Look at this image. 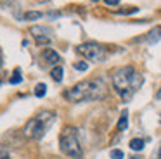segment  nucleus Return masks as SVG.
Segmentation results:
<instances>
[{
    "label": "nucleus",
    "instance_id": "nucleus-1",
    "mask_svg": "<svg viewBox=\"0 0 161 159\" xmlns=\"http://www.w3.org/2000/svg\"><path fill=\"white\" fill-rule=\"evenodd\" d=\"M144 78L132 66H123L113 73V86L123 100H128L142 86Z\"/></svg>",
    "mask_w": 161,
    "mask_h": 159
},
{
    "label": "nucleus",
    "instance_id": "nucleus-2",
    "mask_svg": "<svg viewBox=\"0 0 161 159\" xmlns=\"http://www.w3.org/2000/svg\"><path fill=\"white\" fill-rule=\"evenodd\" d=\"M106 93V85L102 80H83L75 86L64 92V99L73 104L85 102V100H97Z\"/></svg>",
    "mask_w": 161,
    "mask_h": 159
},
{
    "label": "nucleus",
    "instance_id": "nucleus-3",
    "mask_svg": "<svg viewBox=\"0 0 161 159\" xmlns=\"http://www.w3.org/2000/svg\"><path fill=\"white\" fill-rule=\"evenodd\" d=\"M56 119V114L50 112V111H42L40 114H36L35 118L28 121L23 128V133L26 135L31 140H40V138L45 135V131L50 128V124Z\"/></svg>",
    "mask_w": 161,
    "mask_h": 159
},
{
    "label": "nucleus",
    "instance_id": "nucleus-4",
    "mask_svg": "<svg viewBox=\"0 0 161 159\" xmlns=\"http://www.w3.org/2000/svg\"><path fill=\"white\" fill-rule=\"evenodd\" d=\"M59 149L68 157H80L81 156V147L75 128H64L63 130V133L59 137Z\"/></svg>",
    "mask_w": 161,
    "mask_h": 159
},
{
    "label": "nucleus",
    "instance_id": "nucleus-5",
    "mask_svg": "<svg viewBox=\"0 0 161 159\" xmlns=\"http://www.w3.org/2000/svg\"><path fill=\"white\" fill-rule=\"evenodd\" d=\"M78 52L83 54V57L90 62H104L108 57V52L102 45L95 43V41H87V43L78 45Z\"/></svg>",
    "mask_w": 161,
    "mask_h": 159
},
{
    "label": "nucleus",
    "instance_id": "nucleus-6",
    "mask_svg": "<svg viewBox=\"0 0 161 159\" xmlns=\"http://www.w3.org/2000/svg\"><path fill=\"white\" fill-rule=\"evenodd\" d=\"M30 33H31V36L35 38L36 43H40V45H47V43H50V41L54 40V31H52V28H49V26L35 24V26L30 28Z\"/></svg>",
    "mask_w": 161,
    "mask_h": 159
},
{
    "label": "nucleus",
    "instance_id": "nucleus-7",
    "mask_svg": "<svg viewBox=\"0 0 161 159\" xmlns=\"http://www.w3.org/2000/svg\"><path fill=\"white\" fill-rule=\"evenodd\" d=\"M40 59H42L45 64H49V66H59V62H61V55L57 54L54 48H43L42 50V55H40Z\"/></svg>",
    "mask_w": 161,
    "mask_h": 159
},
{
    "label": "nucleus",
    "instance_id": "nucleus-8",
    "mask_svg": "<svg viewBox=\"0 0 161 159\" xmlns=\"http://www.w3.org/2000/svg\"><path fill=\"white\" fill-rule=\"evenodd\" d=\"M158 40H161V26L153 28V30H151L149 33H147V41H149L151 45L156 43Z\"/></svg>",
    "mask_w": 161,
    "mask_h": 159
},
{
    "label": "nucleus",
    "instance_id": "nucleus-9",
    "mask_svg": "<svg viewBox=\"0 0 161 159\" xmlns=\"http://www.w3.org/2000/svg\"><path fill=\"white\" fill-rule=\"evenodd\" d=\"M126 128H128V111H123L121 112V116H119V121H118V124H116V130L118 131H125Z\"/></svg>",
    "mask_w": 161,
    "mask_h": 159
},
{
    "label": "nucleus",
    "instance_id": "nucleus-10",
    "mask_svg": "<svg viewBox=\"0 0 161 159\" xmlns=\"http://www.w3.org/2000/svg\"><path fill=\"white\" fill-rule=\"evenodd\" d=\"M130 149H132V151H142L144 149V145H146V142L142 140V138H132V140H130Z\"/></svg>",
    "mask_w": 161,
    "mask_h": 159
},
{
    "label": "nucleus",
    "instance_id": "nucleus-11",
    "mask_svg": "<svg viewBox=\"0 0 161 159\" xmlns=\"http://www.w3.org/2000/svg\"><path fill=\"white\" fill-rule=\"evenodd\" d=\"M63 74H64V73H63V68H61V66H56V68L50 71V76H52V80H54L56 83H61V81H63Z\"/></svg>",
    "mask_w": 161,
    "mask_h": 159
},
{
    "label": "nucleus",
    "instance_id": "nucleus-12",
    "mask_svg": "<svg viewBox=\"0 0 161 159\" xmlns=\"http://www.w3.org/2000/svg\"><path fill=\"white\" fill-rule=\"evenodd\" d=\"M40 17H43L42 12H38V10H28V12H25L23 19L25 21H33V19H40Z\"/></svg>",
    "mask_w": 161,
    "mask_h": 159
},
{
    "label": "nucleus",
    "instance_id": "nucleus-13",
    "mask_svg": "<svg viewBox=\"0 0 161 159\" xmlns=\"http://www.w3.org/2000/svg\"><path fill=\"white\" fill-rule=\"evenodd\" d=\"M23 81V76H21V69H16L14 73H12V76H11V80H9V83L11 85H19V83Z\"/></svg>",
    "mask_w": 161,
    "mask_h": 159
},
{
    "label": "nucleus",
    "instance_id": "nucleus-14",
    "mask_svg": "<svg viewBox=\"0 0 161 159\" xmlns=\"http://www.w3.org/2000/svg\"><path fill=\"white\" fill-rule=\"evenodd\" d=\"M45 93H47V85L45 83H38V85L35 86V97L40 99V97H43Z\"/></svg>",
    "mask_w": 161,
    "mask_h": 159
},
{
    "label": "nucleus",
    "instance_id": "nucleus-15",
    "mask_svg": "<svg viewBox=\"0 0 161 159\" xmlns=\"http://www.w3.org/2000/svg\"><path fill=\"white\" fill-rule=\"evenodd\" d=\"M109 156H111V159H123V157H125L123 151H119V149H113Z\"/></svg>",
    "mask_w": 161,
    "mask_h": 159
},
{
    "label": "nucleus",
    "instance_id": "nucleus-16",
    "mask_svg": "<svg viewBox=\"0 0 161 159\" xmlns=\"http://www.w3.org/2000/svg\"><path fill=\"white\" fill-rule=\"evenodd\" d=\"M75 69H78V71H87V69H88V64H87V62H83V61L75 62Z\"/></svg>",
    "mask_w": 161,
    "mask_h": 159
},
{
    "label": "nucleus",
    "instance_id": "nucleus-17",
    "mask_svg": "<svg viewBox=\"0 0 161 159\" xmlns=\"http://www.w3.org/2000/svg\"><path fill=\"white\" fill-rule=\"evenodd\" d=\"M0 159H11V156H9L7 149H4V147H0Z\"/></svg>",
    "mask_w": 161,
    "mask_h": 159
},
{
    "label": "nucleus",
    "instance_id": "nucleus-18",
    "mask_svg": "<svg viewBox=\"0 0 161 159\" xmlns=\"http://www.w3.org/2000/svg\"><path fill=\"white\" fill-rule=\"evenodd\" d=\"M104 3H106V5H118V3H119V0H104Z\"/></svg>",
    "mask_w": 161,
    "mask_h": 159
},
{
    "label": "nucleus",
    "instance_id": "nucleus-19",
    "mask_svg": "<svg viewBox=\"0 0 161 159\" xmlns=\"http://www.w3.org/2000/svg\"><path fill=\"white\" fill-rule=\"evenodd\" d=\"M156 99H159V100H161V88L158 90V93H156Z\"/></svg>",
    "mask_w": 161,
    "mask_h": 159
},
{
    "label": "nucleus",
    "instance_id": "nucleus-20",
    "mask_svg": "<svg viewBox=\"0 0 161 159\" xmlns=\"http://www.w3.org/2000/svg\"><path fill=\"white\" fill-rule=\"evenodd\" d=\"M156 159H161V149H159V154H158V157Z\"/></svg>",
    "mask_w": 161,
    "mask_h": 159
},
{
    "label": "nucleus",
    "instance_id": "nucleus-21",
    "mask_svg": "<svg viewBox=\"0 0 161 159\" xmlns=\"http://www.w3.org/2000/svg\"><path fill=\"white\" fill-rule=\"evenodd\" d=\"M92 2H97V0H92Z\"/></svg>",
    "mask_w": 161,
    "mask_h": 159
}]
</instances>
